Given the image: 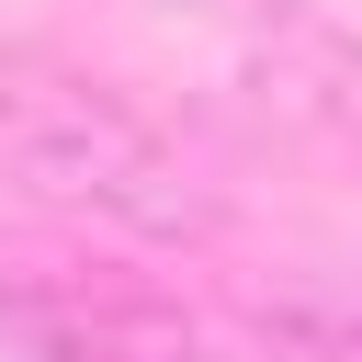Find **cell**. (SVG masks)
Masks as SVG:
<instances>
[{
	"label": "cell",
	"instance_id": "3",
	"mask_svg": "<svg viewBox=\"0 0 362 362\" xmlns=\"http://www.w3.org/2000/svg\"><path fill=\"white\" fill-rule=\"evenodd\" d=\"M283 339L305 362H362V305H283Z\"/></svg>",
	"mask_w": 362,
	"mask_h": 362
},
{
	"label": "cell",
	"instance_id": "2",
	"mask_svg": "<svg viewBox=\"0 0 362 362\" xmlns=\"http://www.w3.org/2000/svg\"><path fill=\"white\" fill-rule=\"evenodd\" d=\"M0 328L34 362H204V328L147 272L68 249H0Z\"/></svg>",
	"mask_w": 362,
	"mask_h": 362
},
{
	"label": "cell",
	"instance_id": "1",
	"mask_svg": "<svg viewBox=\"0 0 362 362\" xmlns=\"http://www.w3.org/2000/svg\"><path fill=\"white\" fill-rule=\"evenodd\" d=\"M0 181H23L57 215L136 226V238L204 226V181L181 170V147L102 79H57V68H0Z\"/></svg>",
	"mask_w": 362,
	"mask_h": 362
}]
</instances>
